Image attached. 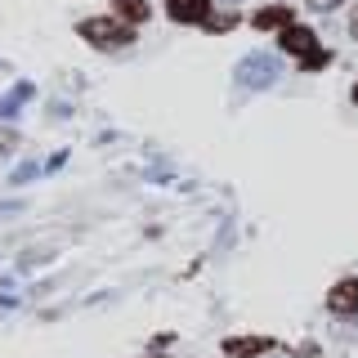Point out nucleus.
Returning <instances> with one entry per match:
<instances>
[{"label":"nucleus","mask_w":358,"mask_h":358,"mask_svg":"<svg viewBox=\"0 0 358 358\" xmlns=\"http://www.w3.org/2000/svg\"><path fill=\"white\" fill-rule=\"evenodd\" d=\"M76 31H81L94 50H126V45L134 41V27L121 22V18H85Z\"/></svg>","instance_id":"nucleus-1"},{"label":"nucleus","mask_w":358,"mask_h":358,"mask_svg":"<svg viewBox=\"0 0 358 358\" xmlns=\"http://www.w3.org/2000/svg\"><path fill=\"white\" fill-rule=\"evenodd\" d=\"M278 41H282V50H287V54H296L305 72H318V67H327V63H331V54H327V50H318V36H313L309 27H287Z\"/></svg>","instance_id":"nucleus-2"},{"label":"nucleus","mask_w":358,"mask_h":358,"mask_svg":"<svg viewBox=\"0 0 358 358\" xmlns=\"http://www.w3.org/2000/svg\"><path fill=\"white\" fill-rule=\"evenodd\" d=\"M166 14L175 22H210V0H166Z\"/></svg>","instance_id":"nucleus-3"},{"label":"nucleus","mask_w":358,"mask_h":358,"mask_svg":"<svg viewBox=\"0 0 358 358\" xmlns=\"http://www.w3.org/2000/svg\"><path fill=\"white\" fill-rule=\"evenodd\" d=\"M327 309H331V313H354V309H358V278H345V282L331 287Z\"/></svg>","instance_id":"nucleus-4"},{"label":"nucleus","mask_w":358,"mask_h":358,"mask_svg":"<svg viewBox=\"0 0 358 358\" xmlns=\"http://www.w3.org/2000/svg\"><path fill=\"white\" fill-rule=\"evenodd\" d=\"M251 22H255L260 31H273V27H282V31H287V27H291V9H287V5H268V9H260V14H255Z\"/></svg>","instance_id":"nucleus-5"},{"label":"nucleus","mask_w":358,"mask_h":358,"mask_svg":"<svg viewBox=\"0 0 358 358\" xmlns=\"http://www.w3.org/2000/svg\"><path fill=\"white\" fill-rule=\"evenodd\" d=\"M112 9H117V18L130 22V27H139V22L148 18V0H112Z\"/></svg>","instance_id":"nucleus-6"},{"label":"nucleus","mask_w":358,"mask_h":358,"mask_svg":"<svg viewBox=\"0 0 358 358\" xmlns=\"http://www.w3.org/2000/svg\"><path fill=\"white\" fill-rule=\"evenodd\" d=\"M264 350H268L264 336H233L229 341V354H264Z\"/></svg>","instance_id":"nucleus-7"},{"label":"nucleus","mask_w":358,"mask_h":358,"mask_svg":"<svg viewBox=\"0 0 358 358\" xmlns=\"http://www.w3.org/2000/svg\"><path fill=\"white\" fill-rule=\"evenodd\" d=\"M309 5H313V9H336L341 0H309Z\"/></svg>","instance_id":"nucleus-8"},{"label":"nucleus","mask_w":358,"mask_h":358,"mask_svg":"<svg viewBox=\"0 0 358 358\" xmlns=\"http://www.w3.org/2000/svg\"><path fill=\"white\" fill-rule=\"evenodd\" d=\"M354 36H358V9H354Z\"/></svg>","instance_id":"nucleus-9"},{"label":"nucleus","mask_w":358,"mask_h":358,"mask_svg":"<svg viewBox=\"0 0 358 358\" xmlns=\"http://www.w3.org/2000/svg\"><path fill=\"white\" fill-rule=\"evenodd\" d=\"M354 103H358V81H354Z\"/></svg>","instance_id":"nucleus-10"}]
</instances>
